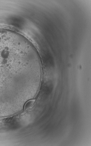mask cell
<instances>
[{
	"label": "cell",
	"mask_w": 91,
	"mask_h": 146,
	"mask_svg": "<svg viewBox=\"0 0 91 146\" xmlns=\"http://www.w3.org/2000/svg\"><path fill=\"white\" fill-rule=\"evenodd\" d=\"M39 61L21 34L0 29V111L15 106L25 98L26 83L37 79Z\"/></svg>",
	"instance_id": "1"
},
{
	"label": "cell",
	"mask_w": 91,
	"mask_h": 146,
	"mask_svg": "<svg viewBox=\"0 0 91 146\" xmlns=\"http://www.w3.org/2000/svg\"><path fill=\"white\" fill-rule=\"evenodd\" d=\"M35 102V100L34 99H31L27 101L24 106V110H28L33 105Z\"/></svg>",
	"instance_id": "2"
}]
</instances>
